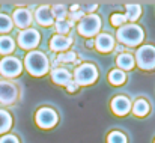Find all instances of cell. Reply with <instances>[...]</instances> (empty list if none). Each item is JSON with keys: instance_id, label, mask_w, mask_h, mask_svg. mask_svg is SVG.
<instances>
[{"instance_id": "cell-1", "label": "cell", "mask_w": 155, "mask_h": 143, "mask_svg": "<svg viewBox=\"0 0 155 143\" xmlns=\"http://www.w3.org/2000/svg\"><path fill=\"white\" fill-rule=\"evenodd\" d=\"M24 66H26V69L30 75L42 77L50 69V62H48V57L42 51L32 50V51L27 53V56L24 59Z\"/></svg>"}, {"instance_id": "cell-2", "label": "cell", "mask_w": 155, "mask_h": 143, "mask_svg": "<svg viewBox=\"0 0 155 143\" xmlns=\"http://www.w3.org/2000/svg\"><path fill=\"white\" fill-rule=\"evenodd\" d=\"M116 38L120 42V45L136 47V45L142 44V41L145 38V33H143V29L140 26H137L134 23H130V24H124L122 27L117 29Z\"/></svg>"}, {"instance_id": "cell-3", "label": "cell", "mask_w": 155, "mask_h": 143, "mask_svg": "<svg viewBox=\"0 0 155 143\" xmlns=\"http://www.w3.org/2000/svg\"><path fill=\"white\" fill-rule=\"evenodd\" d=\"M98 78V69L92 63H81L74 69V81L78 86H89Z\"/></svg>"}, {"instance_id": "cell-4", "label": "cell", "mask_w": 155, "mask_h": 143, "mask_svg": "<svg viewBox=\"0 0 155 143\" xmlns=\"http://www.w3.org/2000/svg\"><path fill=\"white\" fill-rule=\"evenodd\" d=\"M136 63L143 71H154L155 69V47L152 44H146L137 48L136 51Z\"/></svg>"}, {"instance_id": "cell-5", "label": "cell", "mask_w": 155, "mask_h": 143, "mask_svg": "<svg viewBox=\"0 0 155 143\" xmlns=\"http://www.w3.org/2000/svg\"><path fill=\"white\" fill-rule=\"evenodd\" d=\"M77 30L81 36H86V38H92L95 36L97 33H100L101 30V18L95 14H91V15H84L78 26H77Z\"/></svg>"}, {"instance_id": "cell-6", "label": "cell", "mask_w": 155, "mask_h": 143, "mask_svg": "<svg viewBox=\"0 0 155 143\" xmlns=\"http://www.w3.org/2000/svg\"><path fill=\"white\" fill-rule=\"evenodd\" d=\"M21 71H23V63L20 62V59L8 56L0 60V74L3 77L14 78V77H18Z\"/></svg>"}, {"instance_id": "cell-7", "label": "cell", "mask_w": 155, "mask_h": 143, "mask_svg": "<svg viewBox=\"0 0 155 143\" xmlns=\"http://www.w3.org/2000/svg\"><path fill=\"white\" fill-rule=\"evenodd\" d=\"M35 122L39 128L48 130L57 124V113L50 107H42L35 115Z\"/></svg>"}, {"instance_id": "cell-8", "label": "cell", "mask_w": 155, "mask_h": 143, "mask_svg": "<svg viewBox=\"0 0 155 143\" xmlns=\"http://www.w3.org/2000/svg\"><path fill=\"white\" fill-rule=\"evenodd\" d=\"M41 41V35L36 29H26L23 32H20L18 35V45L23 48V50H33V48L38 47Z\"/></svg>"}, {"instance_id": "cell-9", "label": "cell", "mask_w": 155, "mask_h": 143, "mask_svg": "<svg viewBox=\"0 0 155 143\" xmlns=\"http://www.w3.org/2000/svg\"><path fill=\"white\" fill-rule=\"evenodd\" d=\"M17 96H18V89L14 83L0 80V104L11 105L17 101Z\"/></svg>"}, {"instance_id": "cell-10", "label": "cell", "mask_w": 155, "mask_h": 143, "mask_svg": "<svg viewBox=\"0 0 155 143\" xmlns=\"http://www.w3.org/2000/svg\"><path fill=\"white\" fill-rule=\"evenodd\" d=\"M110 107H111V111L117 116H125L130 113L131 110V101L127 98V96L117 95L114 96L110 102Z\"/></svg>"}, {"instance_id": "cell-11", "label": "cell", "mask_w": 155, "mask_h": 143, "mask_svg": "<svg viewBox=\"0 0 155 143\" xmlns=\"http://www.w3.org/2000/svg\"><path fill=\"white\" fill-rule=\"evenodd\" d=\"M12 23L17 24V27L20 29H29L30 23H32V14L27 8H18L14 11V15H12Z\"/></svg>"}, {"instance_id": "cell-12", "label": "cell", "mask_w": 155, "mask_h": 143, "mask_svg": "<svg viewBox=\"0 0 155 143\" xmlns=\"http://www.w3.org/2000/svg\"><path fill=\"white\" fill-rule=\"evenodd\" d=\"M35 21L42 27H50L54 23V18L51 15V8L48 5H42L35 11Z\"/></svg>"}, {"instance_id": "cell-13", "label": "cell", "mask_w": 155, "mask_h": 143, "mask_svg": "<svg viewBox=\"0 0 155 143\" xmlns=\"http://www.w3.org/2000/svg\"><path fill=\"white\" fill-rule=\"evenodd\" d=\"M74 39L71 36H62V35H54L50 39V50L56 53H65L68 48L72 45Z\"/></svg>"}, {"instance_id": "cell-14", "label": "cell", "mask_w": 155, "mask_h": 143, "mask_svg": "<svg viewBox=\"0 0 155 143\" xmlns=\"http://www.w3.org/2000/svg\"><path fill=\"white\" fill-rule=\"evenodd\" d=\"M94 47L97 48L100 53H108L114 48V38L108 33H101L97 36L95 39V45Z\"/></svg>"}, {"instance_id": "cell-15", "label": "cell", "mask_w": 155, "mask_h": 143, "mask_svg": "<svg viewBox=\"0 0 155 143\" xmlns=\"http://www.w3.org/2000/svg\"><path fill=\"white\" fill-rule=\"evenodd\" d=\"M72 80V75L68 69L65 68H53L51 69V81L59 85V86H66Z\"/></svg>"}, {"instance_id": "cell-16", "label": "cell", "mask_w": 155, "mask_h": 143, "mask_svg": "<svg viewBox=\"0 0 155 143\" xmlns=\"http://www.w3.org/2000/svg\"><path fill=\"white\" fill-rule=\"evenodd\" d=\"M149 110H151V105H149V102H148L145 98H139V99L134 101V104H131V111H133L134 116H137V118L146 116V115L149 113Z\"/></svg>"}, {"instance_id": "cell-17", "label": "cell", "mask_w": 155, "mask_h": 143, "mask_svg": "<svg viewBox=\"0 0 155 143\" xmlns=\"http://www.w3.org/2000/svg\"><path fill=\"white\" fill-rule=\"evenodd\" d=\"M116 65H117V68H119L120 71L125 72V71H130V69L134 68L136 60H134V57H133L131 54L122 53V54H119V56L116 57Z\"/></svg>"}, {"instance_id": "cell-18", "label": "cell", "mask_w": 155, "mask_h": 143, "mask_svg": "<svg viewBox=\"0 0 155 143\" xmlns=\"http://www.w3.org/2000/svg\"><path fill=\"white\" fill-rule=\"evenodd\" d=\"M125 18L127 21H137V18L142 15V6L136 3H130L125 6Z\"/></svg>"}, {"instance_id": "cell-19", "label": "cell", "mask_w": 155, "mask_h": 143, "mask_svg": "<svg viewBox=\"0 0 155 143\" xmlns=\"http://www.w3.org/2000/svg\"><path fill=\"white\" fill-rule=\"evenodd\" d=\"M127 80V74L120 69H111L108 72V81L113 86H122Z\"/></svg>"}, {"instance_id": "cell-20", "label": "cell", "mask_w": 155, "mask_h": 143, "mask_svg": "<svg viewBox=\"0 0 155 143\" xmlns=\"http://www.w3.org/2000/svg\"><path fill=\"white\" fill-rule=\"evenodd\" d=\"M15 50V42L11 36H6V35H2L0 36V54H11L12 51Z\"/></svg>"}, {"instance_id": "cell-21", "label": "cell", "mask_w": 155, "mask_h": 143, "mask_svg": "<svg viewBox=\"0 0 155 143\" xmlns=\"http://www.w3.org/2000/svg\"><path fill=\"white\" fill-rule=\"evenodd\" d=\"M12 127V118L6 110L0 108V134L6 133L9 128Z\"/></svg>"}, {"instance_id": "cell-22", "label": "cell", "mask_w": 155, "mask_h": 143, "mask_svg": "<svg viewBox=\"0 0 155 143\" xmlns=\"http://www.w3.org/2000/svg\"><path fill=\"white\" fill-rule=\"evenodd\" d=\"M74 26V23L72 21H69V20H60V21H56V33L57 35H62V36H65L66 33H69V30H71V27Z\"/></svg>"}, {"instance_id": "cell-23", "label": "cell", "mask_w": 155, "mask_h": 143, "mask_svg": "<svg viewBox=\"0 0 155 143\" xmlns=\"http://www.w3.org/2000/svg\"><path fill=\"white\" fill-rule=\"evenodd\" d=\"M51 15H53V18H56L57 21H60V20H66L68 9H66L65 5L57 3V5H54V6L51 8Z\"/></svg>"}, {"instance_id": "cell-24", "label": "cell", "mask_w": 155, "mask_h": 143, "mask_svg": "<svg viewBox=\"0 0 155 143\" xmlns=\"http://www.w3.org/2000/svg\"><path fill=\"white\" fill-rule=\"evenodd\" d=\"M77 59V53L74 51H65V53H59V56L56 57V60L59 63H74Z\"/></svg>"}, {"instance_id": "cell-25", "label": "cell", "mask_w": 155, "mask_h": 143, "mask_svg": "<svg viewBox=\"0 0 155 143\" xmlns=\"http://www.w3.org/2000/svg\"><path fill=\"white\" fill-rule=\"evenodd\" d=\"M12 27H14V23H12L11 17H8L5 14H0V33L11 32Z\"/></svg>"}, {"instance_id": "cell-26", "label": "cell", "mask_w": 155, "mask_h": 143, "mask_svg": "<svg viewBox=\"0 0 155 143\" xmlns=\"http://www.w3.org/2000/svg\"><path fill=\"white\" fill-rule=\"evenodd\" d=\"M107 143H128V139L120 131H111L107 136Z\"/></svg>"}, {"instance_id": "cell-27", "label": "cell", "mask_w": 155, "mask_h": 143, "mask_svg": "<svg viewBox=\"0 0 155 143\" xmlns=\"http://www.w3.org/2000/svg\"><path fill=\"white\" fill-rule=\"evenodd\" d=\"M110 23H111V26H114V27H122L124 24H127V18H125L124 14L116 12V14H113V15L110 17Z\"/></svg>"}, {"instance_id": "cell-28", "label": "cell", "mask_w": 155, "mask_h": 143, "mask_svg": "<svg viewBox=\"0 0 155 143\" xmlns=\"http://www.w3.org/2000/svg\"><path fill=\"white\" fill-rule=\"evenodd\" d=\"M98 8V3H83L81 6H80V11L84 14V12H89V15L95 11Z\"/></svg>"}, {"instance_id": "cell-29", "label": "cell", "mask_w": 155, "mask_h": 143, "mask_svg": "<svg viewBox=\"0 0 155 143\" xmlns=\"http://www.w3.org/2000/svg\"><path fill=\"white\" fill-rule=\"evenodd\" d=\"M0 143H20V140L14 134H6V136H3L0 139Z\"/></svg>"}, {"instance_id": "cell-30", "label": "cell", "mask_w": 155, "mask_h": 143, "mask_svg": "<svg viewBox=\"0 0 155 143\" xmlns=\"http://www.w3.org/2000/svg\"><path fill=\"white\" fill-rule=\"evenodd\" d=\"M84 17V14L81 11H75V12H69V21L75 23V21H80L81 18Z\"/></svg>"}, {"instance_id": "cell-31", "label": "cell", "mask_w": 155, "mask_h": 143, "mask_svg": "<svg viewBox=\"0 0 155 143\" xmlns=\"http://www.w3.org/2000/svg\"><path fill=\"white\" fill-rule=\"evenodd\" d=\"M65 88H66L68 94H74V92H77V89H78V85H77L74 80H71V81H69V83H68Z\"/></svg>"}, {"instance_id": "cell-32", "label": "cell", "mask_w": 155, "mask_h": 143, "mask_svg": "<svg viewBox=\"0 0 155 143\" xmlns=\"http://www.w3.org/2000/svg\"><path fill=\"white\" fill-rule=\"evenodd\" d=\"M75 11H80V5H72L69 8V12H75Z\"/></svg>"}, {"instance_id": "cell-33", "label": "cell", "mask_w": 155, "mask_h": 143, "mask_svg": "<svg viewBox=\"0 0 155 143\" xmlns=\"http://www.w3.org/2000/svg\"><path fill=\"white\" fill-rule=\"evenodd\" d=\"M94 45H95V41H94V39H89V41L86 42V47L87 48H92Z\"/></svg>"}, {"instance_id": "cell-34", "label": "cell", "mask_w": 155, "mask_h": 143, "mask_svg": "<svg viewBox=\"0 0 155 143\" xmlns=\"http://www.w3.org/2000/svg\"><path fill=\"white\" fill-rule=\"evenodd\" d=\"M116 53L122 54V53H124V45H120V44H119V45H116Z\"/></svg>"}, {"instance_id": "cell-35", "label": "cell", "mask_w": 155, "mask_h": 143, "mask_svg": "<svg viewBox=\"0 0 155 143\" xmlns=\"http://www.w3.org/2000/svg\"><path fill=\"white\" fill-rule=\"evenodd\" d=\"M154 143H155V140H154Z\"/></svg>"}]
</instances>
